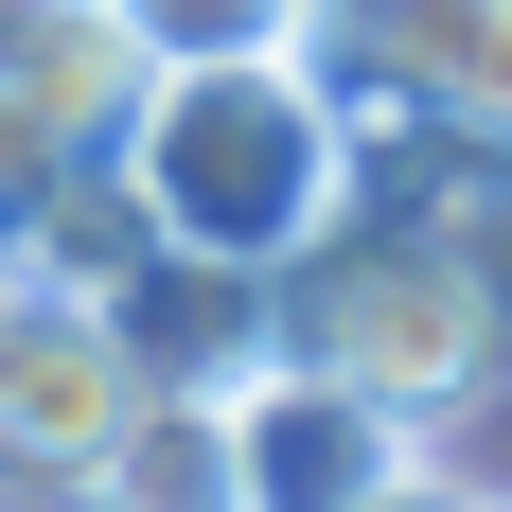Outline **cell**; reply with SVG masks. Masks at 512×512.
Wrapping results in <instances>:
<instances>
[{
	"instance_id": "3957f363",
	"label": "cell",
	"mask_w": 512,
	"mask_h": 512,
	"mask_svg": "<svg viewBox=\"0 0 512 512\" xmlns=\"http://www.w3.org/2000/svg\"><path fill=\"white\" fill-rule=\"evenodd\" d=\"M301 71L354 124H477V142H512V0H301Z\"/></svg>"
},
{
	"instance_id": "7a4b0ae2",
	"label": "cell",
	"mask_w": 512,
	"mask_h": 512,
	"mask_svg": "<svg viewBox=\"0 0 512 512\" xmlns=\"http://www.w3.org/2000/svg\"><path fill=\"white\" fill-rule=\"evenodd\" d=\"M265 336L318 354V371H354V389H389L407 424H460V407L512 389V336H495L477 265L442 248V212H424V195H354L283 283H265Z\"/></svg>"
},
{
	"instance_id": "30bf717a",
	"label": "cell",
	"mask_w": 512,
	"mask_h": 512,
	"mask_svg": "<svg viewBox=\"0 0 512 512\" xmlns=\"http://www.w3.org/2000/svg\"><path fill=\"white\" fill-rule=\"evenodd\" d=\"M371 512H512V495H495V477H442V460H407V477H389Z\"/></svg>"
},
{
	"instance_id": "8992f818",
	"label": "cell",
	"mask_w": 512,
	"mask_h": 512,
	"mask_svg": "<svg viewBox=\"0 0 512 512\" xmlns=\"http://www.w3.org/2000/svg\"><path fill=\"white\" fill-rule=\"evenodd\" d=\"M142 71H159V53L124 36L106 0L0 71V230H18V212H53L71 177H106V159H124V106H142Z\"/></svg>"
},
{
	"instance_id": "277c9868",
	"label": "cell",
	"mask_w": 512,
	"mask_h": 512,
	"mask_svg": "<svg viewBox=\"0 0 512 512\" xmlns=\"http://www.w3.org/2000/svg\"><path fill=\"white\" fill-rule=\"evenodd\" d=\"M407 460H424V424L354 371L283 354V336L230 371V512H371Z\"/></svg>"
},
{
	"instance_id": "9c48e42d",
	"label": "cell",
	"mask_w": 512,
	"mask_h": 512,
	"mask_svg": "<svg viewBox=\"0 0 512 512\" xmlns=\"http://www.w3.org/2000/svg\"><path fill=\"white\" fill-rule=\"evenodd\" d=\"M142 53H301V0H106Z\"/></svg>"
},
{
	"instance_id": "52a82bcc",
	"label": "cell",
	"mask_w": 512,
	"mask_h": 512,
	"mask_svg": "<svg viewBox=\"0 0 512 512\" xmlns=\"http://www.w3.org/2000/svg\"><path fill=\"white\" fill-rule=\"evenodd\" d=\"M106 318H124L142 389H230V371L265 354V283L248 265H195V248H142L124 283H106Z\"/></svg>"
},
{
	"instance_id": "ba28073f",
	"label": "cell",
	"mask_w": 512,
	"mask_h": 512,
	"mask_svg": "<svg viewBox=\"0 0 512 512\" xmlns=\"http://www.w3.org/2000/svg\"><path fill=\"white\" fill-rule=\"evenodd\" d=\"M71 512H230V389H142Z\"/></svg>"
},
{
	"instance_id": "5b68a950",
	"label": "cell",
	"mask_w": 512,
	"mask_h": 512,
	"mask_svg": "<svg viewBox=\"0 0 512 512\" xmlns=\"http://www.w3.org/2000/svg\"><path fill=\"white\" fill-rule=\"evenodd\" d=\"M124 407H142L124 318L18 265L0 283V495H89V460L124 442Z\"/></svg>"
},
{
	"instance_id": "6da1fadb",
	"label": "cell",
	"mask_w": 512,
	"mask_h": 512,
	"mask_svg": "<svg viewBox=\"0 0 512 512\" xmlns=\"http://www.w3.org/2000/svg\"><path fill=\"white\" fill-rule=\"evenodd\" d=\"M106 177L142 195L159 248L283 283V265L354 212V106L318 89L301 53H159L142 106H124V159H106Z\"/></svg>"
},
{
	"instance_id": "8fae6325",
	"label": "cell",
	"mask_w": 512,
	"mask_h": 512,
	"mask_svg": "<svg viewBox=\"0 0 512 512\" xmlns=\"http://www.w3.org/2000/svg\"><path fill=\"white\" fill-rule=\"evenodd\" d=\"M71 18H89V0H0V71H18L36 36H71Z\"/></svg>"
}]
</instances>
